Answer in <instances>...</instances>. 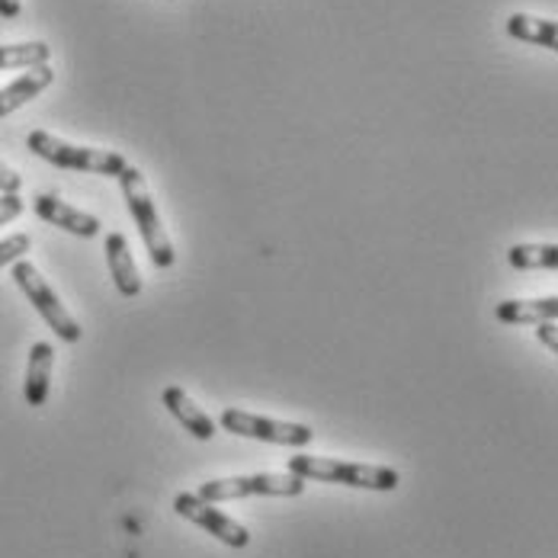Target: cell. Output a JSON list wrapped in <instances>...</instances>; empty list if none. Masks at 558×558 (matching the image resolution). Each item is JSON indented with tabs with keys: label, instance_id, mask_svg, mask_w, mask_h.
<instances>
[{
	"label": "cell",
	"instance_id": "cell-5",
	"mask_svg": "<svg viewBox=\"0 0 558 558\" xmlns=\"http://www.w3.org/2000/svg\"><path fill=\"white\" fill-rule=\"evenodd\" d=\"M13 279H16V286L23 289V295L36 305V312L46 318V325H49L64 343H77V340H81V335H84L81 325L71 318V312L61 305V299L52 292V286L43 279V274H39L29 260H16V264H13Z\"/></svg>",
	"mask_w": 558,
	"mask_h": 558
},
{
	"label": "cell",
	"instance_id": "cell-7",
	"mask_svg": "<svg viewBox=\"0 0 558 558\" xmlns=\"http://www.w3.org/2000/svg\"><path fill=\"white\" fill-rule=\"evenodd\" d=\"M173 510H177L183 520H190V523L203 526L206 533H213L219 543L231 546V549H244V546L251 543V533H247V526H241L238 520H231V517H228V513H222L216 504L203 501L196 492H183V495H177Z\"/></svg>",
	"mask_w": 558,
	"mask_h": 558
},
{
	"label": "cell",
	"instance_id": "cell-20",
	"mask_svg": "<svg viewBox=\"0 0 558 558\" xmlns=\"http://www.w3.org/2000/svg\"><path fill=\"white\" fill-rule=\"evenodd\" d=\"M536 337L553 350V353H558V335H556V322H543V325H536Z\"/></svg>",
	"mask_w": 558,
	"mask_h": 558
},
{
	"label": "cell",
	"instance_id": "cell-8",
	"mask_svg": "<svg viewBox=\"0 0 558 558\" xmlns=\"http://www.w3.org/2000/svg\"><path fill=\"white\" fill-rule=\"evenodd\" d=\"M33 209H36V216H39L43 222L64 228V231H71V234H77V238H94V234H100V219H97V216L81 213V209L61 203L52 193H39V196L33 199Z\"/></svg>",
	"mask_w": 558,
	"mask_h": 558
},
{
	"label": "cell",
	"instance_id": "cell-14",
	"mask_svg": "<svg viewBox=\"0 0 558 558\" xmlns=\"http://www.w3.org/2000/svg\"><path fill=\"white\" fill-rule=\"evenodd\" d=\"M507 36L517 43H533L543 46L549 52L558 49V26L556 20H543V16H530V13H513L507 20Z\"/></svg>",
	"mask_w": 558,
	"mask_h": 558
},
{
	"label": "cell",
	"instance_id": "cell-1",
	"mask_svg": "<svg viewBox=\"0 0 558 558\" xmlns=\"http://www.w3.org/2000/svg\"><path fill=\"white\" fill-rule=\"evenodd\" d=\"M286 469L305 482H328V485L369 488V492H395L401 485V475L389 465H363V462H343L325 456H292L286 459Z\"/></svg>",
	"mask_w": 558,
	"mask_h": 558
},
{
	"label": "cell",
	"instance_id": "cell-17",
	"mask_svg": "<svg viewBox=\"0 0 558 558\" xmlns=\"http://www.w3.org/2000/svg\"><path fill=\"white\" fill-rule=\"evenodd\" d=\"M29 244H33L29 234H10V238H3L0 241V267L23 260V254H29Z\"/></svg>",
	"mask_w": 558,
	"mask_h": 558
},
{
	"label": "cell",
	"instance_id": "cell-9",
	"mask_svg": "<svg viewBox=\"0 0 558 558\" xmlns=\"http://www.w3.org/2000/svg\"><path fill=\"white\" fill-rule=\"evenodd\" d=\"M52 366H56V347L46 340H36L29 347V363H26V404L29 408H43L49 398V386H52Z\"/></svg>",
	"mask_w": 558,
	"mask_h": 558
},
{
	"label": "cell",
	"instance_id": "cell-11",
	"mask_svg": "<svg viewBox=\"0 0 558 558\" xmlns=\"http://www.w3.org/2000/svg\"><path fill=\"white\" fill-rule=\"evenodd\" d=\"M165 408L180 421V427L190 430L196 440H213V437H216V421H213L186 391L180 389V386L165 389Z\"/></svg>",
	"mask_w": 558,
	"mask_h": 558
},
{
	"label": "cell",
	"instance_id": "cell-13",
	"mask_svg": "<svg viewBox=\"0 0 558 558\" xmlns=\"http://www.w3.org/2000/svg\"><path fill=\"white\" fill-rule=\"evenodd\" d=\"M501 325H543V322H556L558 299H507L495 308Z\"/></svg>",
	"mask_w": 558,
	"mask_h": 558
},
{
	"label": "cell",
	"instance_id": "cell-6",
	"mask_svg": "<svg viewBox=\"0 0 558 558\" xmlns=\"http://www.w3.org/2000/svg\"><path fill=\"white\" fill-rule=\"evenodd\" d=\"M219 424L234 437L277 444V447H308L315 440V430L308 424H286V421H274V417L247 414L241 408H225Z\"/></svg>",
	"mask_w": 558,
	"mask_h": 558
},
{
	"label": "cell",
	"instance_id": "cell-10",
	"mask_svg": "<svg viewBox=\"0 0 558 558\" xmlns=\"http://www.w3.org/2000/svg\"><path fill=\"white\" fill-rule=\"evenodd\" d=\"M56 81V71L49 64H39V68H29L26 74H20L13 84H7L0 90V119L16 112L20 107H26L29 100H36L46 87H52Z\"/></svg>",
	"mask_w": 558,
	"mask_h": 558
},
{
	"label": "cell",
	"instance_id": "cell-18",
	"mask_svg": "<svg viewBox=\"0 0 558 558\" xmlns=\"http://www.w3.org/2000/svg\"><path fill=\"white\" fill-rule=\"evenodd\" d=\"M26 203L20 199V193H0V225L13 222L16 216H23Z\"/></svg>",
	"mask_w": 558,
	"mask_h": 558
},
{
	"label": "cell",
	"instance_id": "cell-15",
	"mask_svg": "<svg viewBox=\"0 0 558 558\" xmlns=\"http://www.w3.org/2000/svg\"><path fill=\"white\" fill-rule=\"evenodd\" d=\"M507 260L513 270H556L558 247L556 244H513Z\"/></svg>",
	"mask_w": 558,
	"mask_h": 558
},
{
	"label": "cell",
	"instance_id": "cell-21",
	"mask_svg": "<svg viewBox=\"0 0 558 558\" xmlns=\"http://www.w3.org/2000/svg\"><path fill=\"white\" fill-rule=\"evenodd\" d=\"M0 16L3 20H16L20 16V0H0Z\"/></svg>",
	"mask_w": 558,
	"mask_h": 558
},
{
	"label": "cell",
	"instance_id": "cell-2",
	"mask_svg": "<svg viewBox=\"0 0 558 558\" xmlns=\"http://www.w3.org/2000/svg\"><path fill=\"white\" fill-rule=\"evenodd\" d=\"M116 180H119V186H122L125 206H129L132 219H135L138 231H142V241H145V247H148L155 267H161V270L173 267V260H177V257H173V244H170L168 231H165V225H161V216H158V209H155V199H151V193H148V186H145L142 170L125 168Z\"/></svg>",
	"mask_w": 558,
	"mask_h": 558
},
{
	"label": "cell",
	"instance_id": "cell-12",
	"mask_svg": "<svg viewBox=\"0 0 558 558\" xmlns=\"http://www.w3.org/2000/svg\"><path fill=\"white\" fill-rule=\"evenodd\" d=\"M107 264H110L116 289H119L125 299H135V295L142 292V277H138V267H135V260H132L129 241H125V234H119V231L107 234Z\"/></svg>",
	"mask_w": 558,
	"mask_h": 558
},
{
	"label": "cell",
	"instance_id": "cell-4",
	"mask_svg": "<svg viewBox=\"0 0 558 558\" xmlns=\"http://www.w3.org/2000/svg\"><path fill=\"white\" fill-rule=\"evenodd\" d=\"M305 492V478L292 472H260V475H231L199 485V498L209 504L241 501V498H299Z\"/></svg>",
	"mask_w": 558,
	"mask_h": 558
},
{
	"label": "cell",
	"instance_id": "cell-3",
	"mask_svg": "<svg viewBox=\"0 0 558 558\" xmlns=\"http://www.w3.org/2000/svg\"><path fill=\"white\" fill-rule=\"evenodd\" d=\"M29 151L49 165L64 170H81V173H104V177H119L122 170L129 168L125 158L119 151H104V148H84V145H71V142H61L52 132H29L26 138Z\"/></svg>",
	"mask_w": 558,
	"mask_h": 558
},
{
	"label": "cell",
	"instance_id": "cell-16",
	"mask_svg": "<svg viewBox=\"0 0 558 558\" xmlns=\"http://www.w3.org/2000/svg\"><path fill=\"white\" fill-rule=\"evenodd\" d=\"M52 49L46 43H20V46H0V71H10V68H39V64H49Z\"/></svg>",
	"mask_w": 558,
	"mask_h": 558
},
{
	"label": "cell",
	"instance_id": "cell-19",
	"mask_svg": "<svg viewBox=\"0 0 558 558\" xmlns=\"http://www.w3.org/2000/svg\"><path fill=\"white\" fill-rule=\"evenodd\" d=\"M20 186H23V177L0 161V193H20Z\"/></svg>",
	"mask_w": 558,
	"mask_h": 558
}]
</instances>
